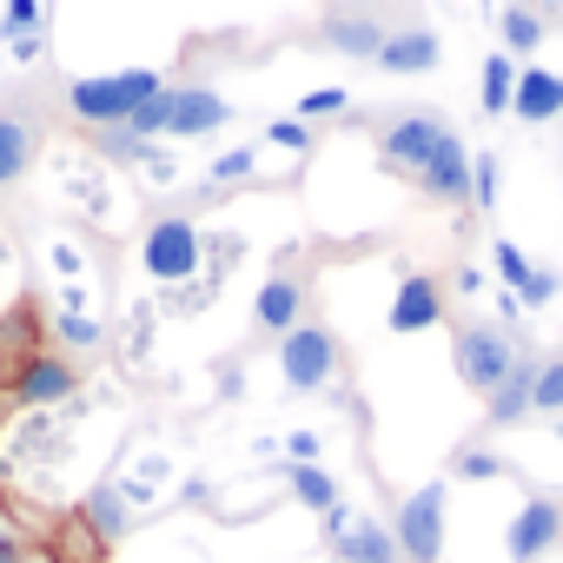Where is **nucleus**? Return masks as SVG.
Segmentation results:
<instances>
[{
  "mask_svg": "<svg viewBox=\"0 0 563 563\" xmlns=\"http://www.w3.org/2000/svg\"><path fill=\"white\" fill-rule=\"evenodd\" d=\"M378 159H385L391 173H405L424 199H438V206H471V153H464V140L451 133V120H438V113H424V107L391 113V120L378 126Z\"/></svg>",
  "mask_w": 563,
  "mask_h": 563,
  "instance_id": "f257e3e1",
  "label": "nucleus"
},
{
  "mask_svg": "<svg viewBox=\"0 0 563 563\" xmlns=\"http://www.w3.org/2000/svg\"><path fill=\"white\" fill-rule=\"evenodd\" d=\"M166 93V80L153 74V67H126V74H87V80H74L67 87V113L80 120V126H93V133H107V126H126L146 100H159Z\"/></svg>",
  "mask_w": 563,
  "mask_h": 563,
  "instance_id": "f03ea898",
  "label": "nucleus"
},
{
  "mask_svg": "<svg viewBox=\"0 0 563 563\" xmlns=\"http://www.w3.org/2000/svg\"><path fill=\"white\" fill-rule=\"evenodd\" d=\"M232 120V107L212 93V87H166L159 100H146L126 133L133 140H199V133H219Z\"/></svg>",
  "mask_w": 563,
  "mask_h": 563,
  "instance_id": "7ed1b4c3",
  "label": "nucleus"
},
{
  "mask_svg": "<svg viewBox=\"0 0 563 563\" xmlns=\"http://www.w3.org/2000/svg\"><path fill=\"white\" fill-rule=\"evenodd\" d=\"M140 265L159 278V286H186V278L206 265V239H199V225H192V219H179V212L153 219V225H146V239H140Z\"/></svg>",
  "mask_w": 563,
  "mask_h": 563,
  "instance_id": "20e7f679",
  "label": "nucleus"
},
{
  "mask_svg": "<svg viewBox=\"0 0 563 563\" xmlns=\"http://www.w3.org/2000/svg\"><path fill=\"white\" fill-rule=\"evenodd\" d=\"M451 358H457V378H464L477 398H490V391L510 378V365H517L523 352L510 345V332H504V325H457Z\"/></svg>",
  "mask_w": 563,
  "mask_h": 563,
  "instance_id": "39448f33",
  "label": "nucleus"
},
{
  "mask_svg": "<svg viewBox=\"0 0 563 563\" xmlns=\"http://www.w3.org/2000/svg\"><path fill=\"white\" fill-rule=\"evenodd\" d=\"M391 537H398L405 563H444V484L411 490L391 517Z\"/></svg>",
  "mask_w": 563,
  "mask_h": 563,
  "instance_id": "423d86ee",
  "label": "nucleus"
},
{
  "mask_svg": "<svg viewBox=\"0 0 563 563\" xmlns=\"http://www.w3.org/2000/svg\"><path fill=\"white\" fill-rule=\"evenodd\" d=\"M278 372H286V391H319V385H332V372H339V339H332L319 319L292 325L286 339H278Z\"/></svg>",
  "mask_w": 563,
  "mask_h": 563,
  "instance_id": "0eeeda50",
  "label": "nucleus"
},
{
  "mask_svg": "<svg viewBox=\"0 0 563 563\" xmlns=\"http://www.w3.org/2000/svg\"><path fill=\"white\" fill-rule=\"evenodd\" d=\"M444 319V278H431V272H405L398 278V292H391V332L398 339H411V332H431Z\"/></svg>",
  "mask_w": 563,
  "mask_h": 563,
  "instance_id": "6e6552de",
  "label": "nucleus"
},
{
  "mask_svg": "<svg viewBox=\"0 0 563 563\" xmlns=\"http://www.w3.org/2000/svg\"><path fill=\"white\" fill-rule=\"evenodd\" d=\"M556 537H563V504H550V497H530V504L510 517V530H504V550H510V563H537L543 550H556Z\"/></svg>",
  "mask_w": 563,
  "mask_h": 563,
  "instance_id": "1a4fd4ad",
  "label": "nucleus"
},
{
  "mask_svg": "<svg viewBox=\"0 0 563 563\" xmlns=\"http://www.w3.org/2000/svg\"><path fill=\"white\" fill-rule=\"evenodd\" d=\"M74 391H80V372H74L60 352L27 358V365H21V378H14V398H21V405H67Z\"/></svg>",
  "mask_w": 563,
  "mask_h": 563,
  "instance_id": "9d476101",
  "label": "nucleus"
},
{
  "mask_svg": "<svg viewBox=\"0 0 563 563\" xmlns=\"http://www.w3.org/2000/svg\"><path fill=\"white\" fill-rule=\"evenodd\" d=\"M252 319H258V332L286 339L292 325H306V286H299L292 272H272L265 286H258V299H252Z\"/></svg>",
  "mask_w": 563,
  "mask_h": 563,
  "instance_id": "9b49d317",
  "label": "nucleus"
},
{
  "mask_svg": "<svg viewBox=\"0 0 563 563\" xmlns=\"http://www.w3.org/2000/svg\"><path fill=\"white\" fill-rule=\"evenodd\" d=\"M319 41L332 54H352V60H378V47L391 41V27L378 14H325L319 21Z\"/></svg>",
  "mask_w": 563,
  "mask_h": 563,
  "instance_id": "f8f14e48",
  "label": "nucleus"
},
{
  "mask_svg": "<svg viewBox=\"0 0 563 563\" xmlns=\"http://www.w3.org/2000/svg\"><path fill=\"white\" fill-rule=\"evenodd\" d=\"M510 113H517L523 126H550V120L563 113V74H550V67H517Z\"/></svg>",
  "mask_w": 563,
  "mask_h": 563,
  "instance_id": "ddd939ff",
  "label": "nucleus"
},
{
  "mask_svg": "<svg viewBox=\"0 0 563 563\" xmlns=\"http://www.w3.org/2000/svg\"><path fill=\"white\" fill-rule=\"evenodd\" d=\"M378 74H391V80H411V74H431L438 67V34L431 27H398L385 47H378V60H372Z\"/></svg>",
  "mask_w": 563,
  "mask_h": 563,
  "instance_id": "4468645a",
  "label": "nucleus"
},
{
  "mask_svg": "<svg viewBox=\"0 0 563 563\" xmlns=\"http://www.w3.org/2000/svg\"><path fill=\"white\" fill-rule=\"evenodd\" d=\"M34 153H41V126L14 107H0V186H21Z\"/></svg>",
  "mask_w": 563,
  "mask_h": 563,
  "instance_id": "2eb2a0df",
  "label": "nucleus"
},
{
  "mask_svg": "<svg viewBox=\"0 0 563 563\" xmlns=\"http://www.w3.org/2000/svg\"><path fill=\"white\" fill-rule=\"evenodd\" d=\"M332 550H339V563H405L391 523H378V517H352V530H345Z\"/></svg>",
  "mask_w": 563,
  "mask_h": 563,
  "instance_id": "dca6fc26",
  "label": "nucleus"
},
{
  "mask_svg": "<svg viewBox=\"0 0 563 563\" xmlns=\"http://www.w3.org/2000/svg\"><path fill=\"white\" fill-rule=\"evenodd\" d=\"M530 391H537V358L523 352V358L510 365V378L484 398V405H490V424H517V418H530Z\"/></svg>",
  "mask_w": 563,
  "mask_h": 563,
  "instance_id": "f3484780",
  "label": "nucleus"
},
{
  "mask_svg": "<svg viewBox=\"0 0 563 563\" xmlns=\"http://www.w3.org/2000/svg\"><path fill=\"white\" fill-rule=\"evenodd\" d=\"M80 517H87V530H93L100 543L126 537V497H120L113 484H93V490H87V504H80Z\"/></svg>",
  "mask_w": 563,
  "mask_h": 563,
  "instance_id": "a211bd4d",
  "label": "nucleus"
},
{
  "mask_svg": "<svg viewBox=\"0 0 563 563\" xmlns=\"http://www.w3.org/2000/svg\"><path fill=\"white\" fill-rule=\"evenodd\" d=\"M286 477H292V497H299L306 510H339V484H332L319 464H292Z\"/></svg>",
  "mask_w": 563,
  "mask_h": 563,
  "instance_id": "6ab92c4d",
  "label": "nucleus"
},
{
  "mask_svg": "<svg viewBox=\"0 0 563 563\" xmlns=\"http://www.w3.org/2000/svg\"><path fill=\"white\" fill-rule=\"evenodd\" d=\"M510 93H517V60L490 54L484 60V113H510Z\"/></svg>",
  "mask_w": 563,
  "mask_h": 563,
  "instance_id": "aec40b11",
  "label": "nucleus"
},
{
  "mask_svg": "<svg viewBox=\"0 0 563 563\" xmlns=\"http://www.w3.org/2000/svg\"><path fill=\"white\" fill-rule=\"evenodd\" d=\"M490 265H497V278H504V292H510V299L530 286V272H537V265L523 258V245H510V239H497V245H490Z\"/></svg>",
  "mask_w": 563,
  "mask_h": 563,
  "instance_id": "412c9836",
  "label": "nucleus"
},
{
  "mask_svg": "<svg viewBox=\"0 0 563 563\" xmlns=\"http://www.w3.org/2000/svg\"><path fill=\"white\" fill-rule=\"evenodd\" d=\"M504 47L510 54H537L543 47V21L530 8H504Z\"/></svg>",
  "mask_w": 563,
  "mask_h": 563,
  "instance_id": "4be33fe9",
  "label": "nucleus"
},
{
  "mask_svg": "<svg viewBox=\"0 0 563 563\" xmlns=\"http://www.w3.org/2000/svg\"><path fill=\"white\" fill-rule=\"evenodd\" d=\"M54 339L74 345V352H87V345H100V325H93L80 306H60V312H54Z\"/></svg>",
  "mask_w": 563,
  "mask_h": 563,
  "instance_id": "5701e85b",
  "label": "nucleus"
},
{
  "mask_svg": "<svg viewBox=\"0 0 563 563\" xmlns=\"http://www.w3.org/2000/svg\"><path fill=\"white\" fill-rule=\"evenodd\" d=\"M27 34H41V0H8L0 8V41H27Z\"/></svg>",
  "mask_w": 563,
  "mask_h": 563,
  "instance_id": "b1692460",
  "label": "nucleus"
},
{
  "mask_svg": "<svg viewBox=\"0 0 563 563\" xmlns=\"http://www.w3.org/2000/svg\"><path fill=\"white\" fill-rule=\"evenodd\" d=\"M252 166H258V153H252V146H232V153H219V159H212V179H206V192L252 179Z\"/></svg>",
  "mask_w": 563,
  "mask_h": 563,
  "instance_id": "393cba45",
  "label": "nucleus"
},
{
  "mask_svg": "<svg viewBox=\"0 0 563 563\" xmlns=\"http://www.w3.org/2000/svg\"><path fill=\"white\" fill-rule=\"evenodd\" d=\"M451 471H457V477H471V484H490V477H504V457H497V451H484V444H464V451L451 457Z\"/></svg>",
  "mask_w": 563,
  "mask_h": 563,
  "instance_id": "a878e982",
  "label": "nucleus"
},
{
  "mask_svg": "<svg viewBox=\"0 0 563 563\" xmlns=\"http://www.w3.org/2000/svg\"><path fill=\"white\" fill-rule=\"evenodd\" d=\"M530 411H550V418H563V358L537 365V391H530Z\"/></svg>",
  "mask_w": 563,
  "mask_h": 563,
  "instance_id": "bb28decb",
  "label": "nucleus"
},
{
  "mask_svg": "<svg viewBox=\"0 0 563 563\" xmlns=\"http://www.w3.org/2000/svg\"><path fill=\"white\" fill-rule=\"evenodd\" d=\"M345 107H352L345 87H312V93H299V120H332V113H345Z\"/></svg>",
  "mask_w": 563,
  "mask_h": 563,
  "instance_id": "cd10ccee",
  "label": "nucleus"
},
{
  "mask_svg": "<svg viewBox=\"0 0 563 563\" xmlns=\"http://www.w3.org/2000/svg\"><path fill=\"white\" fill-rule=\"evenodd\" d=\"M471 199H477V212L497 206V153H477L471 159Z\"/></svg>",
  "mask_w": 563,
  "mask_h": 563,
  "instance_id": "c85d7f7f",
  "label": "nucleus"
},
{
  "mask_svg": "<svg viewBox=\"0 0 563 563\" xmlns=\"http://www.w3.org/2000/svg\"><path fill=\"white\" fill-rule=\"evenodd\" d=\"M556 292H563V278H556L550 265H537V272H530V286L517 292V306H530V312H537V306H550Z\"/></svg>",
  "mask_w": 563,
  "mask_h": 563,
  "instance_id": "c756f323",
  "label": "nucleus"
},
{
  "mask_svg": "<svg viewBox=\"0 0 563 563\" xmlns=\"http://www.w3.org/2000/svg\"><path fill=\"white\" fill-rule=\"evenodd\" d=\"M265 140H272V146H286V153H312V126H306V120H272Z\"/></svg>",
  "mask_w": 563,
  "mask_h": 563,
  "instance_id": "7c9ffc66",
  "label": "nucleus"
},
{
  "mask_svg": "<svg viewBox=\"0 0 563 563\" xmlns=\"http://www.w3.org/2000/svg\"><path fill=\"white\" fill-rule=\"evenodd\" d=\"M286 451H292V464H319V438H312V431H292Z\"/></svg>",
  "mask_w": 563,
  "mask_h": 563,
  "instance_id": "2f4dec72",
  "label": "nucleus"
},
{
  "mask_svg": "<svg viewBox=\"0 0 563 563\" xmlns=\"http://www.w3.org/2000/svg\"><path fill=\"white\" fill-rule=\"evenodd\" d=\"M41 47H47V27H41V34H27V41H14V60L27 67V60H41Z\"/></svg>",
  "mask_w": 563,
  "mask_h": 563,
  "instance_id": "473e14b6",
  "label": "nucleus"
},
{
  "mask_svg": "<svg viewBox=\"0 0 563 563\" xmlns=\"http://www.w3.org/2000/svg\"><path fill=\"white\" fill-rule=\"evenodd\" d=\"M14 556H21V537H14L8 523H0V563H14Z\"/></svg>",
  "mask_w": 563,
  "mask_h": 563,
  "instance_id": "72a5a7b5",
  "label": "nucleus"
},
{
  "mask_svg": "<svg viewBox=\"0 0 563 563\" xmlns=\"http://www.w3.org/2000/svg\"><path fill=\"white\" fill-rule=\"evenodd\" d=\"M14 563H60V556H54V550H21Z\"/></svg>",
  "mask_w": 563,
  "mask_h": 563,
  "instance_id": "f704fd0d",
  "label": "nucleus"
},
{
  "mask_svg": "<svg viewBox=\"0 0 563 563\" xmlns=\"http://www.w3.org/2000/svg\"><path fill=\"white\" fill-rule=\"evenodd\" d=\"M556 438H563V418H556Z\"/></svg>",
  "mask_w": 563,
  "mask_h": 563,
  "instance_id": "c9c22d12",
  "label": "nucleus"
},
{
  "mask_svg": "<svg viewBox=\"0 0 563 563\" xmlns=\"http://www.w3.org/2000/svg\"><path fill=\"white\" fill-rule=\"evenodd\" d=\"M365 8H372V0H365Z\"/></svg>",
  "mask_w": 563,
  "mask_h": 563,
  "instance_id": "e433bc0d",
  "label": "nucleus"
}]
</instances>
